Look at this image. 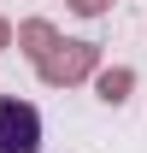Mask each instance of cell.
I'll return each mask as SVG.
<instances>
[{
    "mask_svg": "<svg viewBox=\"0 0 147 153\" xmlns=\"http://www.w3.org/2000/svg\"><path fill=\"white\" fill-rule=\"evenodd\" d=\"M100 71V41H65L59 36L47 47V59H36V76L47 88H76V82H88Z\"/></svg>",
    "mask_w": 147,
    "mask_h": 153,
    "instance_id": "cell-1",
    "label": "cell"
},
{
    "mask_svg": "<svg viewBox=\"0 0 147 153\" xmlns=\"http://www.w3.org/2000/svg\"><path fill=\"white\" fill-rule=\"evenodd\" d=\"M0 153H41V112L30 100L0 94Z\"/></svg>",
    "mask_w": 147,
    "mask_h": 153,
    "instance_id": "cell-2",
    "label": "cell"
},
{
    "mask_svg": "<svg viewBox=\"0 0 147 153\" xmlns=\"http://www.w3.org/2000/svg\"><path fill=\"white\" fill-rule=\"evenodd\" d=\"M88 82H94V100L100 106H124L129 88H135V65H100Z\"/></svg>",
    "mask_w": 147,
    "mask_h": 153,
    "instance_id": "cell-3",
    "label": "cell"
},
{
    "mask_svg": "<svg viewBox=\"0 0 147 153\" xmlns=\"http://www.w3.org/2000/svg\"><path fill=\"white\" fill-rule=\"evenodd\" d=\"M53 41H59V30H53L47 18H24L18 30H12V47H18L30 65H36V59H47V47H53Z\"/></svg>",
    "mask_w": 147,
    "mask_h": 153,
    "instance_id": "cell-4",
    "label": "cell"
},
{
    "mask_svg": "<svg viewBox=\"0 0 147 153\" xmlns=\"http://www.w3.org/2000/svg\"><path fill=\"white\" fill-rule=\"evenodd\" d=\"M65 12H76V18H106L112 0H65Z\"/></svg>",
    "mask_w": 147,
    "mask_h": 153,
    "instance_id": "cell-5",
    "label": "cell"
},
{
    "mask_svg": "<svg viewBox=\"0 0 147 153\" xmlns=\"http://www.w3.org/2000/svg\"><path fill=\"white\" fill-rule=\"evenodd\" d=\"M12 47V18H0V53Z\"/></svg>",
    "mask_w": 147,
    "mask_h": 153,
    "instance_id": "cell-6",
    "label": "cell"
}]
</instances>
